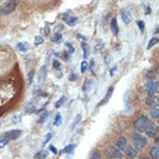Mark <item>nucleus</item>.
<instances>
[{"mask_svg": "<svg viewBox=\"0 0 159 159\" xmlns=\"http://www.w3.org/2000/svg\"><path fill=\"white\" fill-rule=\"evenodd\" d=\"M47 116H48V112L45 111V112L41 115V116L40 118V120H39V123H44V121L46 120Z\"/></svg>", "mask_w": 159, "mask_h": 159, "instance_id": "nucleus-38", "label": "nucleus"}, {"mask_svg": "<svg viewBox=\"0 0 159 159\" xmlns=\"http://www.w3.org/2000/svg\"><path fill=\"white\" fill-rule=\"evenodd\" d=\"M76 79V75H75V74H74V73L71 74L70 77H69V81H75Z\"/></svg>", "mask_w": 159, "mask_h": 159, "instance_id": "nucleus-43", "label": "nucleus"}, {"mask_svg": "<svg viewBox=\"0 0 159 159\" xmlns=\"http://www.w3.org/2000/svg\"><path fill=\"white\" fill-rule=\"evenodd\" d=\"M8 141H9V140L6 139H1V140H0V148H3L4 147H6V146L7 145Z\"/></svg>", "mask_w": 159, "mask_h": 159, "instance_id": "nucleus-36", "label": "nucleus"}, {"mask_svg": "<svg viewBox=\"0 0 159 159\" xmlns=\"http://www.w3.org/2000/svg\"><path fill=\"white\" fill-rule=\"evenodd\" d=\"M159 33V27L157 28V30H155V32H154V33Z\"/></svg>", "mask_w": 159, "mask_h": 159, "instance_id": "nucleus-46", "label": "nucleus"}, {"mask_svg": "<svg viewBox=\"0 0 159 159\" xmlns=\"http://www.w3.org/2000/svg\"><path fill=\"white\" fill-rule=\"evenodd\" d=\"M51 138H52V134H48L46 136V140L44 141V143H43V146H46V144L48 143L49 142V140L51 139Z\"/></svg>", "mask_w": 159, "mask_h": 159, "instance_id": "nucleus-39", "label": "nucleus"}, {"mask_svg": "<svg viewBox=\"0 0 159 159\" xmlns=\"http://www.w3.org/2000/svg\"><path fill=\"white\" fill-rule=\"evenodd\" d=\"M150 157L152 159H158L159 158V147H152L150 150Z\"/></svg>", "mask_w": 159, "mask_h": 159, "instance_id": "nucleus-16", "label": "nucleus"}, {"mask_svg": "<svg viewBox=\"0 0 159 159\" xmlns=\"http://www.w3.org/2000/svg\"><path fill=\"white\" fill-rule=\"evenodd\" d=\"M62 38V35L60 33H56L53 36V38H52V41L53 42H59L61 39Z\"/></svg>", "mask_w": 159, "mask_h": 159, "instance_id": "nucleus-27", "label": "nucleus"}, {"mask_svg": "<svg viewBox=\"0 0 159 159\" xmlns=\"http://www.w3.org/2000/svg\"><path fill=\"white\" fill-rule=\"evenodd\" d=\"M53 67L54 69H59V68H60V67H61V63H60L58 61L54 60L53 62Z\"/></svg>", "mask_w": 159, "mask_h": 159, "instance_id": "nucleus-37", "label": "nucleus"}, {"mask_svg": "<svg viewBox=\"0 0 159 159\" xmlns=\"http://www.w3.org/2000/svg\"><path fill=\"white\" fill-rule=\"evenodd\" d=\"M159 83L158 82H154V81H151L147 84V92L149 95L154 94V91H156L157 89H158Z\"/></svg>", "mask_w": 159, "mask_h": 159, "instance_id": "nucleus-8", "label": "nucleus"}, {"mask_svg": "<svg viewBox=\"0 0 159 159\" xmlns=\"http://www.w3.org/2000/svg\"><path fill=\"white\" fill-rule=\"evenodd\" d=\"M17 48L21 52H26L28 50L27 45L24 42H18L17 44Z\"/></svg>", "mask_w": 159, "mask_h": 159, "instance_id": "nucleus-20", "label": "nucleus"}, {"mask_svg": "<svg viewBox=\"0 0 159 159\" xmlns=\"http://www.w3.org/2000/svg\"><path fill=\"white\" fill-rule=\"evenodd\" d=\"M116 69H117L116 67H115V68H114L113 69H111V76H113V75H114V72H115V71L116 70Z\"/></svg>", "mask_w": 159, "mask_h": 159, "instance_id": "nucleus-44", "label": "nucleus"}, {"mask_svg": "<svg viewBox=\"0 0 159 159\" xmlns=\"http://www.w3.org/2000/svg\"><path fill=\"white\" fill-rule=\"evenodd\" d=\"M156 143L158 144V145H159V137L156 139Z\"/></svg>", "mask_w": 159, "mask_h": 159, "instance_id": "nucleus-47", "label": "nucleus"}, {"mask_svg": "<svg viewBox=\"0 0 159 159\" xmlns=\"http://www.w3.org/2000/svg\"><path fill=\"white\" fill-rule=\"evenodd\" d=\"M48 155V152L46 151V150H41V151L38 152L37 154H35V156H34V158L36 159H44L46 158V157Z\"/></svg>", "mask_w": 159, "mask_h": 159, "instance_id": "nucleus-18", "label": "nucleus"}, {"mask_svg": "<svg viewBox=\"0 0 159 159\" xmlns=\"http://www.w3.org/2000/svg\"><path fill=\"white\" fill-rule=\"evenodd\" d=\"M61 123H62V117H61L59 114H57V115L55 116L54 121H53V125H54V126H58L61 125Z\"/></svg>", "mask_w": 159, "mask_h": 159, "instance_id": "nucleus-24", "label": "nucleus"}, {"mask_svg": "<svg viewBox=\"0 0 159 159\" xmlns=\"http://www.w3.org/2000/svg\"><path fill=\"white\" fill-rule=\"evenodd\" d=\"M18 3H19V0H7L2 5L0 8V12L3 15H10V13H12L15 10Z\"/></svg>", "mask_w": 159, "mask_h": 159, "instance_id": "nucleus-1", "label": "nucleus"}, {"mask_svg": "<svg viewBox=\"0 0 159 159\" xmlns=\"http://www.w3.org/2000/svg\"><path fill=\"white\" fill-rule=\"evenodd\" d=\"M75 147H76V145H74V144H70V145H68L67 147L64 149L63 152L64 153H68V154H71V153H73L74 151V149H75Z\"/></svg>", "mask_w": 159, "mask_h": 159, "instance_id": "nucleus-22", "label": "nucleus"}, {"mask_svg": "<svg viewBox=\"0 0 159 159\" xmlns=\"http://www.w3.org/2000/svg\"><path fill=\"white\" fill-rule=\"evenodd\" d=\"M22 134H23V131L21 130H11V131L3 133V138L7 140H15V139H18Z\"/></svg>", "mask_w": 159, "mask_h": 159, "instance_id": "nucleus-4", "label": "nucleus"}, {"mask_svg": "<svg viewBox=\"0 0 159 159\" xmlns=\"http://www.w3.org/2000/svg\"><path fill=\"white\" fill-rule=\"evenodd\" d=\"M113 91H114V88L113 87H110L108 89H107V91L106 92V95L104 96V97L103 98L102 101H101L100 103L99 104V105H104V104H107V102L109 101V99H111V97L112 96V94H113Z\"/></svg>", "mask_w": 159, "mask_h": 159, "instance_id": "nucleus-10", "label": "nucleus"}, {"mask_svg": "<svg viewBox=\"0 0 159 159\" xmlns=\"http://www.w3.org/2000/svg\"><path fill=\"white\" fill-rule=\"evenodd\" d=\"M25 111L27 113H32V112L35 111V107H34V105L32 103H30V104H28L25 107Z\"/></svg>", "mask_w": 159, "mask_h": 159, "instance_id": "nucleus-23", "label": "nucleus"}, {"mask_svg": "<svg viewBox=\"0 0 159 159\" xmlns=\"http://www.w3.org/2000/svg\"><path fill=\"white\" fill-rule=\"evenodd\" d=\"M81 46H82V49H83V58H88V57H89V46H88L85 42H82Z\"/></svg>", "mask_w": 159, "mask_h": 159, "instance_id": "nucleus-19", "label": "nucleus"}, {"mask_svg": "<svg viewBox=\"0 0 159 159\" xmlns=\"http://www.w3.org/2000/svg\"><path fill=\"white\" fill-rule=\"evenodd\" d=\"M81 115H77L76 116V118L74 119L73 123V126H72V127H73H73H75V126H76V125L79 123V122L81 121Z\"/></svg>", "mask_w": 159, "mask_h": 159, "instance_id": "nucleus-33", "label": "nucleus"}, {"mask_svg": "<svg viewBox=\"0 0 159 159\" xmlns=\"http://www.w3.org/2000/svg\"><path fill=\"white\" fill-rule=\"evenodd\" d=\"M101 156H100V153L98 151V150H94L92 151L91 154L90 155V158L89 159H100Z\"/></svg>", "mask_w": 159, "mask_h": 159, "instance_id": "nucleus-25", "label": "nucleus"}, {"mask_svg": "<svg viewBox=\"0 0 159 159\" xmlns=\"http://www.w3.org/2000/svg\"><path fill=\"white\" fill-rule=\"evenodd\" d=\"M65 46H67V47H68V53H73L74 52H75V49H74L73 46L71 45L70 43L66 42L65 43Z\"/></svg>", "mask_w": 159, "mask_h": 159, "instance_id": "nucleus-35", "label": "nucleus"}, {"mask_svg": "<svg viewBox=\"0 0 159 159\" xmlns=\"http://www.w3.org/2000/svg\"><path fill=\"white\" fill-rule=\"evenodd\" d=\"M111 29L112 33H114V35L117 36L119 33V25L117 23L116 18H112V20L111 21Z\"/></svg>", "mask_w": 159, "mask_h": 159, "instance_id": "nucleus-12", "label": "nucleus"}, {"mask_svg": "<svg viewBox=\"0 0 159 159\" xmlns=\"http://www.w3.org/2000/svg\"><path fill=\"white\" fill-rule=\"evenodd\" d=\"M22 121V116L20 115H15L14 116L12 117V122L15 124H17L18 123H20Z\"/></svg>", "mask_w": 159, "mask_h": 159, "instance_id": "nucleus-26", "label": "nucleus"}, {"mask_svg": "<svg viewBox=\"0 0 159 159\" xmlns=\"http://www.w3.org/2000/svg\"><path fill=\"white\" fill-rule=\"evenodd\" d=\"M64 21L68 25H73L76 24V21H77V18L76 17H73V16H65L63 18Z\"/></svg>", "mask_w": 159, "mask_h": 159, "instance_id": "nucleus-14", "label": "nucleus"}, {"mask_svg": "<svg viewBox=\"0 0 159 159\" xmlns=\"http://www.w3.org/2000/svg\"><path fill=\"white\" fill-rule=\"evenodd\" d=\"M43 42H44V39L41 37H40V36H37L34 38V44H35L36 46H39L41 44H42Z\"/></svg>", "mask_w": 159, "mask_h": 159, "instance_id": "nucleus-30", "label": "nucleus"}, {"mask_svg": "<svg viewBox=\"0 0 159 159\" xmlns=\"http://www.w3.org/2000/svg\"><path fill=\"white\" fill-rule=\"evenodd\" d=\"M159 42V38H153L151 40L149 41V44H148V46H147V49H151L153 46H154L156 44Z\"/></svg>", "mask_w": 159, "mask_h": 159, "instance_id": "nucleus-21", "label": "nucleus"}, {"mask_svg": "<svg viewBox=\"0 0 159 159\" xmlns=\"http://www.w3.org/2000/svg\"><path fill=\"white\" fill-rule=\"evenodd\" d=\"M131 139L134 148L138 150H141L147 145V139L141 134H134L132 135Z\"/></svg>", "mask_w": 159, "mask_h": 159, "instance_id": "nucleus-2", "label": "nucleus"}, {"mask_svg": "<svg viewBox=\"0 0 159 159\" xmlns=\"http://www.w3.org/2000/svg\"><path fill=\"white\" fill-rule=\"evenodd\" d=\"M122 19L123 21V23L125 24H129L131 23V21L132 19V15L131 13L130 12L129 10H125L122 12Z\"/></svg>", "mask_w": 159, "mask_h": 159, "instance_id": "nucleus-11", "label": "nucleus"}, {"mask_svg": "<svg viewBox=\"0 0 159 159\" xmlns=\"http://www.w3.org/2000/svg\"><path fill=\"white\" fill-rule=\"evenodd\" d=\"M88 66H89V65L87 63V61H82V63H81V71L82 73H84L86 71H87V69H88Z\"/></svg>", "mask_w": 159, "mask_h": 159, "instance_id": "nucleus-28", "label": "nucleus"}, {"mask_svg": "<svg viewBox=\"0 0 159 159\" xmlns=\"http://www.w3.org/2000/svg\"><path fill=\"white\" fill-rule=\"evenodd\" d=\"M154 76H155V71L154 70L150 71L149 73H147V76H148L149 78H153Z\"/></svg>", "mask_w": 159, "mask_h": 159, "instance_id": "nucleus-42", "label": "nucleus"}, {"mask_svg": "<svg viewBox=\"0 0 159 159\" xmlns=\"http://www.w3.org/2000/svg\"><path fill=\"white\" fill-rule=\"evenodd\" d=\"M65 99H66L65 97V96H62V97H61V98L60 99H59V100L57 101V103H56V105H55L56 107H57V108H59V107H61L62 106V105H63L64 103H65Z\"/></svg>", "mask_w": 159, "mask_h": 159, "instance_id": "nucleus-29", "label": "nucleus"}, {"mask_svg": "<svg viewBox=\"0 0 159 159\" xmlns=\"http://www.w3.org/2000/svg\"><path fill=\"white\" fill-rule=\"evenodd\" d=\"M94 65V60H91V63H90V68H92Z\"/></svg>", "mask_w": 159, "mask_h": 159, "instance_id": "nucleus-45", "label": "nucleus"}, {"mask_svg": "<svg viewBox=\"0 0 159 159\" xmlns=\"http://www.w3.org/2000/svg\"><path fill=\"white\" fill-rule=\"evenodd\" d=\"M152 118H159V104L154 106L150 112Z\"/></svg>", "mask_w": 159, "mask_h": 159, "instance_id": "nucleus-17", "label": "nucleus"}, {"mask_svg": "<svg viewBox=\"0 0 159 159\" xmlns=\"http://www.w3.org/2000/svg\"><path fill=\"white\" fill-rule=\"evenodd\" d=\"M33 73H34V72H33V70L30 71V72L29 73V75H28V84H29V85L31 84V83H32V81H33V75H34Z\"/></svg>", "mask_w": 159, "mask_h": 159, "instance_id": "nucleus-34", "label": "nucleus"}, {"mask_svg": "<svg viewBox=\"0 0 159 159\" xmlns=\"http://www.w3.org/2000/svg\"><path fill=\"white\" fill-rule=\"evenodd\" d=\"M126 156L128 157L129 158L133 159L136 157L137 152H136V150H135L134 148H132L131 147H128L126 150Z\"/></svg>", "mask_w": 159, "mask_h": 159, "instance_id": "nucleus-15", "label": "nucleus"}, {"mask_svg": "<svg viewBox=\"0 0 159 159\" xmlns=\"http://www.w3.org/2000/svg\"><path fill=\"white\" fill-rule=\"evenodd\" d=\"M147 105L151 107H154L159 104V93L151 94L150 96L147 99Z\"/></svg>", "mask_w": 159, "mask_h": 159, "instance_id": "nucleus-6", "label": "nucleus"}, {"mask_svg": "<svg viewBox=\"0 0 159 159\" xmlns=\"http://www.w3.org/2000/svg\"><path fill=\"white\" fill-rule=\"evenodd\" d=\"M0 126H1V124H0Z\"/></svg>", "mask_w": 159, "mask_h": 159, "instance_id": "nucleus-48", "label": "nucleus"}, {"mask_svg": "<svg viewBox=\"0 0 159 159\" xmlns=\"http://www.w3.org/2000/svg\"><path fill=\"white\" fill-rule=\"evenodd\" d=\"M46 76H47V67H46V65H43L41 67L40 70L38 72L39 82H44L46 81Z\"/></svg>", "mask_w": 159, "mask_h": 159, "instance_id": "nucleus-9", "label": "nucleus"}, {"mask_svg": "<svg viewBox=\"0 0 159 159\" xmlns=\"http://www.w3.org/2000/svg\"><path fill=\"white\" fill-rule=\"evenodd\" d=\"M44 32H45V34H46V36L49 35V33H50V28L49 27L48 25H46L45 28H44Z\"/></svg>", "mask_w": 159, "mask_h": 159, "instance_id": "nucleus-41", "label": "nucleus"}, {"mask_svg": "<svg viewBox=\"0 0 159 159\" xmlns=\"http://www.w3.org/2000/svg\"><path fill=\"white\" fill-rule=\"evenodd\" d=\"M157 132H158V127L155 124L151 123H150L147 129L145 130V133L149 137H154L156 135Z\"/></svg>", "mask_w": 159, "mask_h": 159, "instance_id": "nucleus-7", "label": "nucleus"}, {"mask_svg": "<svg viewBox=\"0 0 159 159\" xmlns=\"http://www.w3.org/2000/svg\"><path fill=\"white\" fill-rule=\"evenodd\" d=\"M49 150H51V151L53 152L54 154H57V148H56V147H53V145H50V146H49Z\"/></svg>", "mask_w": 159, "mask_h": 159, "instance_id": "nucleus-40", "label": "nucleus"}, {"mask_svg": "<svg viewBox=\"0 0 159 159\" xmlns=\"http://www.w3.org/2000/svg\"><path fill=\"white\" fill-rule=\"evenodd\" d=\"M117 147H118V149L120 150H125V147H126V139L125 137L122 136L120 137L119 139H118V141H117Z\"/></svg>", "mask_w": 159, "mask_h": 159, "instance_id": "nucleus-13", "label": "nucleus"}, {"mask_svg": "<svg viewBox=\"0 0 159 159\" xmlns=\"http://www.w3.org/2000/svg\"><path fill=\"white\" fill-rule=\"evenodd\" d=\"M137 25L139 26V30H141V32H143L144 29H145V23H144L143 21H138V22H137Z\"/></svg>", "mask_w": 159, "mask_h": 159, "instance_id": "nucleus-32", "label": "nucleus"}, {"mask_svg": "<svg viewBox=\"0 0 159 159\" xmlns=\"http://www.w3.org/2000/svg\"><path fill=\"white\" fill-rule=\"evenodd\" d=\"M106 154L109 158H120L123 157V154L120 151V150L114 147H108L106 150Z\"/></svg>", "mask_w": 159, "mask_h": 159, "instance_id": "nucleus-5", "label": "nucleus"}, {"mask_svg": "<svg viewBox=\"0 0 159 159\" xmlns=\"http://www.w3.org/2000/svg\"><path fill=\"white\" fill-rule=\"evenodd\" d=\"M149 123L150 121L147 117L141 116L135 120V122L134 123V126L138 131L144 132Z\"/></svg>", "mask_w": 159, "mask_h": 159, "instance_id": "nucleus-3", "label": "nucleus"}, {"mask_svg": "<svg viewBox=\"0 0 159 159\" xmlns=\"http://www.w3.org/2000/svg\"><path fill=\"white\" fill-rule=\"evenodd\" d=\"M91 88V81H86L84 85H83V91H89V89Z\"/></svg>", "mask_w": 159, "mask_h": 159, "instance_id": "nucleus-31", "label": "nucleus"}]
</instances>
